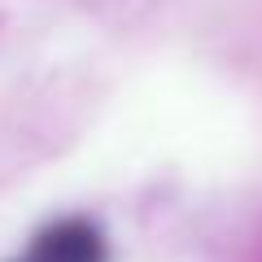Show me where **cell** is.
Returning <instances> with one entry per match:
<instances>
[{"instance_id": "1", "label": "cell", "mask_w": 262, "mask_h": 262, "mask_svg": "<svg viewBox=\"0 0 262 262\" xmlns=\"http://www.w3.org/2000/svg\"><path fill=\"white\" fill-rule=\"evenodd\" d=\"M22 262H110V245H105L96 223H88V219H61V223L44 227L31 241Z\"/></svg>"}]
</instances>
